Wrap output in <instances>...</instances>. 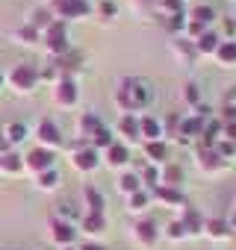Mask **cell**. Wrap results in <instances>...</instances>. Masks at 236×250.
Instances as JSON below:
<instances>
[{
  "label": "cell",
  "mask_w": 236,
  "mask_h": 250,
  "mask_svg": "<svg viewBox=\"0 0 236 250\" xmlns=\"http://www.w3.org/2000/svg\"><path fill=\"white\" fill-rule=\"evenodd\" d=\"M148 97H151V88H148V83H142V80L127 83V88H124V94H121V100H124L127 106H142V103H148Z\"/></svg>",
  "instance_id": "1"
},
{
  "label": "cell",
  "mask_w": 236,
  "mask_h": 250,
  "mask_svg": "<svg viewBox=\"0 0 236 250\" xmlns=\"http://www.w3.org/2000/svg\"><path fill=\"white\" fill-rule=\"evenodd\" d=\"M33 80H36V71H33L30 65H18V68H15V74H12V83H15L18 88H30V85H33Z\"/></svg>",
  "instance_id": "2"
},
{
  "label": "cell",
  "mask_w": 236,
  "mask_h": 250,
  "mask_svg": "<svg viewBox=\"0 0 236 250\" xmlns=\"http://www.w3.org/2000/svg\"><path fill=\"white\" fill-rule=\"evenodd\" d=\"M56 9L62 15H80V12H86V3L83 0H56Z\"/></svg>",
  "instance_id": "3"
},
{
  "label": "cell",
  "mask_w": 236,
  "mask_h": 250,
  "mask_svg": "<svg viewBox=\"0 0 236 250\" xmlns=\"http://www.w3.org/2000/svg\"><path fill=\"white\" fill-rule=\"evenodd\" d=\"M30 165L33 168H47L50 165V153L47 150H33L30 153Z\"/></svg>",
  "instance_id": "4"
},
{
  "label": "cell",
  "mask_w": 236,
  "mask_h": 250,
  "mask_svg": "<svg viewBox=\"0 0 236 250\" xmlns=\"http://www.w3.org/2000/svg\"><path fill=\"white\" fill-rule=\"evenodd\" d=\"M42 139H45L47 145H56V142H59V136H56V127H53L50 121H45V124H42Z\"/></svg>",
  "instance_id": "5"
},
{
  "label": "cell",
  "mask_w": 236,
  "mask_h": 250,
  "mask_svg": "<svg viewBox=\"0 0 236 250\" xmlns=\"http://www.w3.org/2000/svg\"><path fill=\"white\" fill-rule=\"evenodd\" d=\"M62 39H65V36H62V27H53V30H50V47H53V50H62V47H65Z\"/></svg>",
  "instance_id": "6"
},
{
  "label": "cell",
  "mask_w": 236,
  "mask_h": 250,
  "mask_svg": "<svg viewBox=\"0 0 236 250\" xmlns=\"http://www.w3.org/2000/svg\"><path fill=\"white\" fill-rule=\"evenodd\" d=\"M59 100H65V103L74 100V85H71V83H62V85H59Z\"/></svg>",
  "instance_id": "7"
},
{
  "label": "cell",
  "mask_w": 236,
  "mask_h": 250,
  "mask_svg": "<svg viewBox=\"0 0 236 250\" xmlns=\"http://www.w3.org/2000/svg\"><path fill=\"white\" fill-rule=\"evenodd\" d=\"M77 165H80V168H92V165H94V153H92V150L77 153Z\"/></svg>",
  "instance_id": "8"
},
{
  "label": "cell",
  "mask_w": 236,
  "mask_h": 250,
  "mask_svg": "<svg viewBox=\"0 0 236 250\" xmlns=\"http://www.w3.org/2000/svg\"><path fill=\"white\" fill-rule=\"evenodd\" d=\"M218 56L227 62V59H236V44H224L221 50H218Z\"/></svg>",
  "instance_id": "9"
},
{
  "label": "cell",
  "mask_w": 236,
  "mask_h": 250,
  "mask_svg": "<svg viewBox=\"0 0 236 250\" xmlns=\"http://www.w3.org/2000/svg\"><path fill=\"white\" fill-rule=\"evenodd\" d=\"M9 139L12 142H21L24 139V127H21V124H12V127H9Z\"/></svg>",
  "instance_id": "10"
},
{
  "label": "cell",
  "mask_w": 236,
  "mask_h": 250,
  "mask_svg": "<svg viewBox=\"0 0 236 250\" xmlns=\"http://www.w3.org/2000/svg\"><path fill=\"white\" fill-rule=\"evenodd\" d=\"M145 133H148V136H160V124H157L154 118L145 121Z\"/></svg>",
  "instance_id": "11"
},
{
  "label": "cell",
  "mask_w": 236,
  "mask_h": 250,
  "mask_svg": "<svg viewBox=\"0 0 236 250\" xmlns=\"http://www.w3.org/2000/svg\"><path fill=\"white\" fill-rule=\"evenodd\" d=\"M195 18H198V21H212V9L198 6V9H195Z\"/></svg>",
  "instance_id": "12"
},
{
  "label": "cell",
  "mask_w": 236,
  "mask_h": 250,
  "mask_svg": "<svg viewBox=\"0 0 236 250\" xmlns=\"http://www.w3.org/2000/svg\"><path fill=\"white\" fill-rule=\"evenodd\" d=\"M127 159V150L124 147H112V162H124Z\"/></svg>",
  "instance_id": "13"
},
{
  "label": "cell",
  "mask_w": 236,
  "mask_h": 250,
  "mask_svg": "<svg viewBox=\"0 0 236 250\" xmlns=\"http://www.w3.org/2000/svg\"><path fill=\"white\" fill-rule=\"evenodd\" d=\"M56 238H59V241H68V238H71V229H68L65 224H62V227H56Z\"/></svg>",
  "instance_id": "14"
},
{
  "label": "cell",
  "mask_w": 236,
  "mask_h": 250,
  "mask_svg": "<svg viewBox=\"0 0 236 250\" xmlns=\"http://www.w3.org/2000/svg\"><path fill=\"white\" fill-rule=\"evenodd\" d=\"M139 235H142L145 241H151V238H154V232H151V224H142V227H139Z\"/></svg>",
  "instance_id": "15"
},
{
  "label": "cell",
  "mask_w": 236,
  "mask_h": 250,
  "mask_svg": "<svg viewBox=\"0 0 236 250\" xmlns=\"http://www.w3.org/2000/svg\"><path fill=\"white\" fill-rule=\"evenodd\" d=\"M212 42H215L212 36H204V39H201V50H210V47H212Z\"/></svg>",
  "instance_id": "16"
},
{
  "label": "cell",
  "mask_w": 236,
  "mask_h": 250,
  "mask_svg": "<svg viewBox=\"0 0 236 250\" xmlns=\"http://www.w3.org/2000/svg\"><path fill=\"white\" fill-rule=\"evenodd\" d=\"M3 165H6V168H18V156H6Z\"/></svg>",
  "instance_id": "17"
},
{
  "label": "cell",
  "mask_w": 236,
  "mask_h": 250,
  "mask_svg": "<svg viewBox=\"0 0 236 250\" xmlns=\"http://www.w3.org/2000/svg\"><path fill=\"white\" fill-rule=\"evenodd\" d=\"M121 186L130 191V188H136V180H133V177H124V180H121Z\"/></svg>",
  "instance_id": "18"
},
{
  "label": "cell",
  "mask_w": 236,
  "mask_h": 250,
  "mask_svg": "<svg viewBox=\"0 0 236 250\" xmlns=\"http://www.w3.org/2000/svg\"><path fill=\"white\" fill-rule=\"evenodd\" d=\"M56 183V177L53 174H45V180H42V186H53Z\"/></svg>",
  "instance_id": "19"
},
{
  "label": "cell",
  "mask_w": 236,
  "mask_h": 250,
  "mask_svg": "<svg viewBox=\"0 0 236 250\" xmlns=\"http://www.w3.org/2000/svg\"><path fill=\"white\" fill-rule=\"evenodd\" d=\"M86 250H100V247H86Z\"/></svg>",
  "instance_id": "20"
}]
</instances>
